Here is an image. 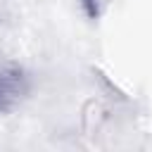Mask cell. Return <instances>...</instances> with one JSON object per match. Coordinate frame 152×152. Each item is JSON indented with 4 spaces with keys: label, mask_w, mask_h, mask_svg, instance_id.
<instances>
[{
    "label": "cell",
    "mask_w": 152,
    "mask_h": 152,
    "mask_svg": "<svg viewBox=\"0 0 152 152\" xmlns=\"http://www.w3.org/2000/svg\"><path fill=\"white\" fill-rule=\"evenodd\" d=\"M26 95V76L19 64L0 59V114L14 109Z\"/></svg>",
    "instance_id": "6da1fadb"
},
{
    "label": "cell",
    "mask_w": 152,
    "mask_h": 152,
    "mask_svg": "<svg viewBox=\"0 0 152 152\" xmlns=\"http://www.w3.org/2000/svg\"><path fill=\"white\" fill-rule=\"evenodd\" d=\"M100 2H102V0H83V5L88 7V12H90V14H97V10H100Z\"/></svg>",
    "instance_id": "7a4b0ae2"
}]
</instances>
